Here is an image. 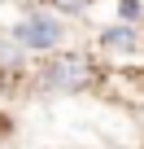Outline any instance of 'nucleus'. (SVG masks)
Wrapping results in <instances>:
<instances>
[{"label":"nucleus","mask_w":144,"mask_h":149,"mask_svg":"<svg viewBox=\"0 0 144 149\" xmlns=\"http://www.w3.org/2000/svg\"><path fill=\"white\" fill-rule=\"evenodd\" d=\"M88 84H92V66L79 57H57L44 70V88H57V92H79Z\"/></svg>","instance_id":"1"},{"label":"nucleus","mask_w":144,"mask_h":149,"mask_svg":"<svg viewBox=\"0 0 144 149\" xmlns=\"http://www.w3.org/2000/svg\"><path fill=\"white\" fill-rule=\"evenodd\" d=\"M13 35H18V44H26V48H57L61 44V26L52 22V18H44V13H31V18H22L18 26H13Z\"/></svg>","instance_id":"2"},{"label":"nucleus","mask_w":144,"mask_h":149,"mask_svg":"<svg viewBox=\"0 0 144 149\" xmlns=\"http://www.w3.org/2000/svg\"><path fill=\"white\" fill-rule=\"evenodd\" d=\"M52 5H57V9H65V13H79L88 0H52Z\"/></svg>","instance_id":"4"},{"label":"nucleus","mask_w":144,"mask_h":149,"mask_svg":"<svg viewBox=\"0 0 144 149\" xmlns=\"http://www.w3.org/2000/svg\"><path fill=\"white\" fill-rule=\"evenodd\" d=\"M101 44H105V48H135V35H131L127 26H109V31L101 35Z\"/></svg>","instance_id":"3"}]
</instances>
